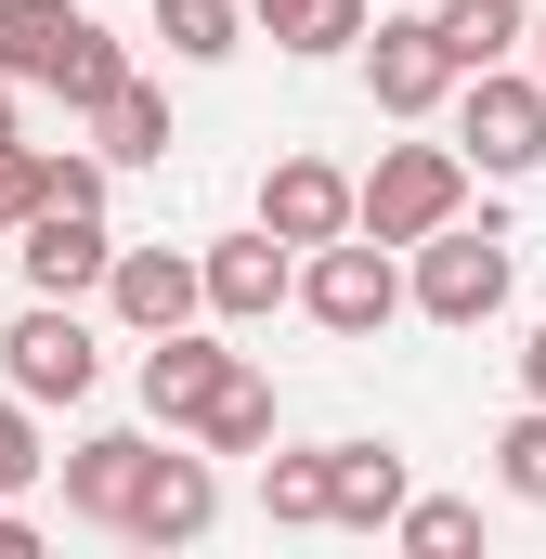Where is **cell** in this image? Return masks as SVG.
Returning <instances> with one entry per match:
<instances>
[{
	"label": "cell",
	"instance_id": "cell-15",
	"mask_svg": "<svg viewBox=\"0 0 546 559\" xmlns=\"http://www.w3.org/2000/svg\"><path fill=\"white\" fill-rule=\"evenodd\" d=\"M248 26H261L273 52H299V66H325V52H365V26H378V0H248Z\"/></svg>",
	"mask_w": 546,
	"mask_h": 559
},
{
	"label": "cell",
	"instance_id": "cell-13",
	"mask_svg": "<svg viewBox=\"0 0 546 559\" xmlns=\"http://www.w3.org/2000/svg\"><path fill=\"white\" fill-rule=\"evenodd\" d=\"M235 365H248V352H222L209 325H169V338H143V417H156V429H195V404H209Z\"/></svg>",
	"mask_w": 546,
	"mask_h": 559
},
{
	"label": "cell",
	"instance_id": "cell-18",
	"mask_svg": "<svg viewBox=\"0 0 546 559\" xmlns=\"http://www.w3.org/2000/svg\"><path fill=\"white\" fill-rule=\"evenodd\" d=\"M79 0H0V79H52L66 52H79Z\"/></svg>",
	"mask_w": 546,
	"mask_h": 559
},
{
	"label": "cell",
	"instance_id": "cell-3",
	"mask_svg": "<svg viewBox=\"0 0 546 559\" xmlns=\"http://www.w3.org/2000/svg\"><path fill=\"white\" fill-rule=\"evenodd\" d=\"M416 299L404 248H378V235H339V248H299V312L325 325V338H378L391 312Z\"/></svg>",
	"mask_w": 546,
	"mask_h": 559
},
{
	"label": "cell",
	"instance_id": "cell-26",
	"mask_svg": "<svg viewBox=\"0 0 546 559\" xmlns=\"http://www.w3.org/2000/svg\"><path fill=\"white\" fill-rule=\"evenodd\" d=\"M52 209V143H0V222H39Z\"/></svg>",
	"mask_w": 546,
	"mask_h": 559
},
{
	"label": "cell",
	"instance_id": "cell-7",
	"mask_svg": "<svg viewBox=\"0 0 546 559\" xmlns=\"http://www.w3.org/2000/svg\"><path fill=\"white\" fill-rule=\"evenodd\" d=\"M261 222L286 248H339V235H365V182L339 156H273L261 169Z\"/></svg>",
	"mask_w": 546,
	"mask_h": 559
},
{
	"label": "cell",
	"instance_id": "cell-5",
	"mask_svg": "<svg viewBox=\"0 0 546 559\" xmlns=\"http://www.w3.org/2000/svg\"><path fill=\"white\" fill-rule=\"evenodd\" d=\"M0 378L52 417V404H92V378H105V352H92V325H79V299H39V312H13L0 325Z\"/></svg>",
	"mask_w": 546,
	"mask_h": 559
},
{
	"label": "cell",
	"instance_id": "cell-22",
	"mask_svg": "<svg viewBox=\"0 0 546 559\" xmlns=\"http://www.w3.org/2000/svg\"><path fill=\"white\" fill-rule=\"evenodd\" d=\"M118 79H143L131 52H118V39H105V26H79V52H66V66H52V79H39V92H52V105H66V118H92V105H105V92H118Z\"/></svg>",
	"mask_w": 546,
	"mask_h": 559
},
{
	"label": "cell",
	"instance_id": "cell-14",
	"mask_svg": "<svg viewBox=\"0 0 546 559\" xmlns=\"http://www.w3.org/2000/svg\"><path fill=\"white\" fill-rule=\"evenodd\" d=\"M325 468H339V534H391L404 521V442H325Z\"/></svg>",
	"mask_w": 546,
	"mask_h": 559
},
{
	"label": "cell",
	"instance_id": "cell-10",
	"mask_svg": "<svg viewBox=\"0 0 546 559\" xmlns=\"http://www.w3.org/2000/svg\"><path fill=\"white\" fill-rule=\"evenodd\" d=\"M105 312H118L131 338H169V325H195V312H209V261H195V248H118Z\"/></svg>",
	"mask_w": 546,
	"mask_h": 559
},
{
	"label": "cell",
	"instance_id": "cell-30",
	"mask_svg": "<svg viewBox=\"0 0 546 559\" xmlns=\"http://www.w3.org/2000/svg\"><path fill=\"white\" fill-rule=\"evenodd\" d=\"M534 79H546V13H534Z\"/></svg>",
	"mask_w": 546,
	"mask_h": 559
},
{
	"label": "cell",
	"instance_id": "cell-31",
	"mask_svg": "<svg viewBox=\"0 0 546 559\" xmlns=\"http://www.w3.org/2000/svg\"><path fill=\"white\" fill-rule=\"evenodd\" d=\"M0 248H13V222H0Z\"/></svg>",
	"mask_w": 546,
	"mask_h": 559
},
{
	"label": "cell",
	"instance_id": "cell-19",
	"mask_svg": "<svg viewBox=\"0 0 546 559\" xmlns=\"http://www.w3.org/2000/svg\"><path fill=\"white\" fill-rule=\"evenodd\" d=\"M92 143H105L118 169H156V156H169V92H156V79H118V92L92 105Z\"/></svg>",
	"mask_w": 546,
	"mask_h": 559
},
{
	"label": "cell",
	"instance_id": "cell-9",
	"mask_svg": "<svg viewBox=\"0 0 546 559\" xmlns=\"http://www.w3.org/2000/svg\"><path fill=\"white\" fill-rule=\"evenodd\" d=\"M209 521H222V468L182 429V442H156V468H143V495H131V547H195Z\"/></svg>",
	"mask_w": 546,
	"mask_h": 559
},
{
	"label": "cell",
	"instance_id": "cell-4",
	"mask_svg": "<svg viewBox=\"0 0 546 559\" xmlns=\"http://www.w3.org/2000/svg\"><path fill=\"white\" fill-rule=\"evenodd\" d=\"M455 143H468L482 182L546 169V79H534V66H482V79H455Z\"/></svg>",
	"mask_w": 546,
	"mask_h": 559
},
{
	"label": "cell",
	"instance_id": "cell-24",
	"mask_svg": "<svg viewBox=\"0 0 546 559\" xmlns=\"http://www.w3.org/2000/svg\"><path fill=\"white\" fill-rule=\"evenodd\" d=\"M495 481H508L521 508H546V404H521V417L495 429Z\"/></svg>",
	"mask_w": 546,
	"mask_h": 559
},
{
	"label": "cell",
	"instance_id": "cell-28",
	"mask_svg": "<svg viewBox=\"0 0 546 559\" xmlns=\"http://www.w3.org/2000/svg\"><path fill=\"white\" fill-rule=\"evenodd\" d=\"M521 391H534V404H546V325H534V338H521Z\"/></svg>",
	"mask_w": 546,
	"mask_h": 559
},
{
	"label": "cell",
	"instance_id": "cell-25",
	"mask_svg": "<svg viewBox=\"0 0 546 559\" xmlns=\"http://www.w3.org/2000/svg\"><path fill=\"white\" fill-rule=\"evenodd\" d=\"M39 468H52V455H39V404H26V391L0 378V495H26Z\"/></svg>",
	"mask_w": 546,
	"mask_h": 559
},
{
	"label": "cell",
	"instance_id": "cell-21",
	"mask_svg": "<svg viewBox=\"0 0 546 559\" xmlns=\"http://www.w3.org/2000/svg\"><path fill=\"white\" fill-rule=\"evenodd\" d=\"M442 39H455V66L482 79V66H508V52L534 39V13H521V0H442Z\"/></svg>",
	"mask_w": 546,
	"mask_h": 559
},
{
	"label": "cell",
	"instance_id": "cell-1",
	"mask_svg": "<svg viewBox=\"0 0 546 559\" xmlns=\"http://www.w3.org/2000/svg\"><path fill=\"white\" fill-rule=\"evenodd\" d=\"M468 143H378V169H365V235L378 248H429L442 222H468Z\"/></svg>",
	"mask_w": 546,
	"mask_h": 559
},
{
	"label": "cell",
	"instance_id": "cell-16",
	"mask_svg": "<svg viewBox=\"0 0 546 559\" xmlns=\"http://www.w3.org/2000/svg\"><path fill=\"white\" fill-rule=\"evenodd\" d=\"M261 521H273V534H325V521H339V468H325V442L261 455Z\"/></svg>",
	"mask_w": 546,
	"mask_h": 559
},
{
	"label": "cell",
	"instance_id": "cell-29",
	"mask_svg": "<svg viewBox=\"0 0 546 559\" xmlns=\"http://www.w3.org/2000/svg\"><path fill=\"white\" fill-rule=\"evenodd\" d=\"M13 92H26V79H0V143H13Z\"/></svg>",
	"mask_w": 546,
	"mask_h": 559
},
{
	"label": "cell",
	"instance_id": "cell-23",
	"mask_svg": "<svg viewBox=\"0 0 546 559\" xmlns=\"http://www.w3.org/2000/svg\"><path fill=\"white\" fill-rule=\"evenodd\" d=\"M416 559H455V547H482V508L468 495H404V521H391Z\"/></svg>",
	"mask_w": 546,
	"mask_h": 559
},
{
	"label": "cell",
	"instance_id": "cell-17",
	"mask_svg": "<svg viewBox=\"0 0 546 559\" xmlns=\"http://www.w3.org/2000/svg\"><path fill=\"white\" fill-rule=\"evenodd\" d=\"M273 417H286L273 378H261V365H235V378L195 404V442H209V455H273Z\"/></svg>",
	"mask_w": 546,
	"mask_h": 559
},
{
	"label": "cell",
	"instance_id": "cell-12",
	"mask_svg": "<svg viewBox=\"0 0 546 559\" xmlns=\"http://www.w3.org/2000/svg\"><path fill=\"white\" fill-rule=\"evenodd\" d=\"M13 261L39 299H79V286L118 274V235H105V209H39V222H13Z\"/></svg>",
	"mask_w": 546,
	"mask_h": 559
},
{
	"label": "cell",
	"instance_id": "cell-2",
	"mask_svg": "<svg viewBox=\"0 0 546 559\" xmlns=\"http://www.w3.org/2000/svg\"><path fill=\"white\" fill-rule=\"evenodd\" d=\"M508 286H521V248H508V222H495V209H482V222H442V235L416 248V312H429V325H455V338H468V325H495V312H508Z\"/></svg>",
	"mask_w": 546,
	"mask_h": 559
},
{
	"label": "cell",
	"instance_id": "cell-11",
	"mask_svg": "<svg viewBox=\"0 0 546 559\" xmlns=\"http://www.w3.org/2000/svg\"><path fill=\"white\" fill-rule=\"evenodd\" d=\"M143 468H156V429H79V442H66V508H79L92 534H131Z\"/></svg>",
	"mask_w": 546,
	"mask_h": 559
},
{
	"label": "cell",
	"instance_id": "cell-8",
	"mask_svg": "<svg viewBox=\"0 0 546 559\" xmlns=\"http://www.w3.org/2000/svg\"><path fill=\"white\" fill-rule=\"evenodd\" d=\"M195 261H209V325H273V312L299 299V248H286L273 222L222 235V248H195Z\"/></svg>",
	"mask_w": 546,
	"mask_h": 559
},
{
	"label": "cell",
	"instance_id": "cell-6",
	"mask_svg": "<svg viewBox=\"0 0 546 559\" xmlns=\"http://www.w3.org/2000/svg\"><path fill=\"white\" fill-rule=\"evenodd\" d=\"M455 79H468V66H455L442 13H378V26H365V92H378V118H429Z\"/></svg>",
	"mask_w": 546,
	"mask_h": 559
},
{
	"label": "cell",
	"instance_id": "cell-20",
	"mask_svg": "<svg viewBox=\"0 0 546 559\" xmlns=\"http://www.w3.org/2000/svg\"><path fill=\"white\" fill-rule=\"evenodd\" d=\"M156 39H169V66H222V52H248V0H156Z\"/></svg>",
	"mask_w": 546,
	"mask_h": 559
},
{
	"label": "cell",
	"instance_id": "cell-27",
	"mask_svg": "<svg viewBox=\"0 0 546 559\" xmlns=\"http://www.w3.org/2000/svg\"><path fill=\"white\" fill-rule=\"evenodd\" d=\"M26 547H39V521H26V508L0 495V559H26Z\"/></svg>",
	"mask_w": 546,
	"mask_h": 559
}]
</instances>
